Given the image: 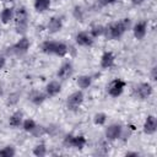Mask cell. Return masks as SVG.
<instances>
[{"label": "cell", "mask_w": 157, "mask_h": 157, "mask_svg": "<svg viewBox=\"0 0 157 157\" xmlns=\"http://www.w3.org/2000/svg\"><path fill=\"white\" fill-rule=\"evenodd\" d=\"M131 26H132L131 20L129 17H124L118 21H114L108 26H105L104 37L110 40H119L125 34L126 31L131 29Z\"/></svg>", "instance_id": "obj_1"}, {"label": "cell", "mask_w": 157, "mask_h": 157, "mask_svg": "<svg viewBox=\"0 0 157 157\" xmlns=\"http://www.w3.org/2000/svg\"><path fill=\"white\" fill-rule=\"evenodd\" d=\"M44 92L47 93L48 98L58 96L61 92V82H60V80H52V81H49L45 85V87H44Z\"/></svg>", "instance_id": "obj_16"}, {"label": "cell", "mask_w": 157, "mask_h": 157, "mask_svg": "<svg viewBox=\"0 0 157 157\" xmlns=\"http://www.w3.org/2000/svg\"><path fill=\"white\" fill-rule=\"evenodd\" d=\"M47 152H48V148H47V145L44 142H39V144L34 145V147L32 150V153L37 157H43L47 155Z\"/></svg>", "instance_id": "obj_25"}, {"label": "cell", "mask_w": 157, "mask_h": 157, "mask_svg": "<svg viewBox=\"0 0 157 157\" xmlns=\"http://www.w3.org/2000/svg\"><path fill=\"white\" fill-rule=\"evenodd\" d=\"M23 121V113L21 110H15L10 117H9V125L12 129H17L21 128Z\"/></svg>", "instance_id": "obj_19"}, {"label": "cell", "mask_w": 157, "mask_h": 157, "mask_svg": "<svg viewBox=\"0 0 157 157\" xmlns=\"http://www.w3.org/2000/svg\"><path fill=\"white\" fill-rule=\"evenodd\" d=\"M63 145L66 148H75V150H83L87 145V139L85 135H74V134H67L63 139Z\"/></svg>", "instance_id": "obj_4"}, {"label": "cell", "mask_w": 157, "mask_h": 157, "mask_svg": "<svg viewBox=\"0 0 157 157\" xmlns=\"http://www.w3.org/2000/svg\"><path fill=\"white\" fill-rule=\"evenodd\" d=\"M40 50L47 55H54L59 58H64L70 52V47L60 40H44L40 44Z\"/></svg>", "instance_id": "obj_2"}, {"label": "cell", "mask_w": 157, "mask_h": 157, "mask_svg": "<svg viewBox=\"0 0 157 157\" xmlns=\"http://www.w3.org/2000/svg\"><path fill=\"white\" fill-rule=\"evenodd\" d=\"M152 93H153V86L147 81L140 82L135 85V87L132 88V96L139 101L148 99L152 96Z\"/></svg>", "instance_id": "obj_6"}, {"label": "cell", "mask_w": 157, "mask_h": 157, "mask_svg": "<svg viewBox=\"0 0 157 157\" xmlns=\"http://www.w3.org/2000/svg\"><path fill=\"white\" fill-rule=\"evenodd\" d=\"M83 101H85V93L82 90H77V91H74L72 93H70L67 97H66V101H65V105L67 108V110L70 112H77L81 105L83 104Z\"/></svg>", "instance_id": "obj_5"}, {"label": "cell", "mask_w": 157, "mask_h": 157, "mask_svg": "<svg viewBox=\"0 0 157 157\" xmlns=\"http://www.w3.org/2000/svg\"><path fill=\"white\" fill-rule=\"evenodd\" d=\"M157 130V118L153 114H148L142 124V131L146 135H153Z\"/></svg>", "instance_id": "obj_15"}, {"label": "cell", "mask_w": 157, "mask_h": 157, "mask_svg": "<svg viewBox=\"0 0 157 157\" xmlns=\"http://www.w3.org/2000/svg\"><path fill=\"white\" fill-rule=\"evenodd\" d=\"M119 1H120V0H99L101 5H103V6L113 5V4H117V2H119Z\"/></svg>", "instance_id": "obj_28"}, {"label": "cell", "mask_w": 157, "mask_h": 157, "mask_svg": "<svg viewBox=\"0 0 157 157\" xmlns=\"http://www.w3.org/2000/svg\"><path fill=\"white\" fill-rule=\"evenodd\" d=\"M28 21H29V13L25 6H20V7L15 9L13 22H15L16 33H18L20 36H25V33L28 28Z\"/></svg>", "instance_id": "obj_3"}, {"label": "cell", "mask_w": 157, "mask_h": 157, "mask_svg": "<svg viewBox=\"0 0 157 157\" xmlns=\"http://www.w3.org/2000/svg\"><path fill=\"white\" fill-rule=\"evenodd\" d=\"M74 71H75V69H74L72 61L71 60H65L58 67V70H56V77L60 81H66V80H69L74 75Z\"/></svg>", "instance_id": "obj_10"}, {"label": "cell", "mask_w": 157, "mask_h": 157, "mask_svg": "<svg viewBox=\"0 0 157 157\" xmlns=\"http://www.w3.org/2000/svg\"><path fill=\"white\" fill-rule=\"evenodd\" d=\"M156 66H152V69H151V72H150V77H151V81H156L157 80V74H156Z\"/></svg>", "instance_id": "obj_29"}, {"label": "cell", "mask_w": 157, "mask_h": 157, "mask_svg": "<svg viewBox=\"0 0 157 157\" xmlns=\"http://www.w3.org/2000/svg\"><path fill=\"white\" fill-rule=\"evenodd\" d=\"M15 17V7L12 6H6L0 11V22L2 25H9L10 22L13 21Z\"/></svg>", "instance_id": "obj_18"}, {"label": "cell", "mask_w": 157, "mask_h": 157, "mask_svg": "<svg viewBox=\"0 0 157 157\" xmlns=\"http://www.w3.org/2000/svg\"><path fill=\"white\" fill-rule=\"evenodd\" d=\"M5 65H6V59H5V56H0V72L2 71V69L5 67Z\"/></svg>", "instance_id": "obj_30"}, {"label": "cell", "mask_w": 157, "mask_h": 157, "mask_svg": "<svg viewBox=\"0 0 157 157\" xmlns=\"http://www.w3.org/2000/svg\"><path fill=\"white\" fill-rule=\"evenodd\" d=\"M16 155V150L11 145H6L0 148V157H13Z\"/></svg>", "instance_id": "obj_26"}, {"label": "cell", "mask_w": 157, "mask_h": 157, "mask_svg": "<svg viewBox=\"0 0 157 157\" xmlns=\"http://www.w3.org/2000/svg\"><path fill=\"white\" fill-rule=\"evenodd\" d=\"M52 0H33V9L38 13H43L50 9Z\"/></svg>", "instance_id": "obj_21"}, {"label": "cell", "mask_w": 157, "mask_h": 157, "mask_svg": "<svg viewBox=\"0 0 157 157\" xmlns=\"http://www.w3.org/2000/svg\"><path fill=\"white\" fill-rule=\"evenodd\" d=\"M48 99V96L44 91H39V90H33L31 91V93L28 94V101L34 104V105H42L45 101Z\"/></svg>", "instance_id": "obj_17"}, {"label": "cell", "mask_w": 157, "mask_h": 157, "mask_svg": "<svg viewBox=\"0 0 157 157\" xmlns=\"http://www.w3.org/2000/svg\"><path fill=\"white\" fill-rule=\"evenodd\" d=\"M115 65V55L113 52L110 50H105L102 53L101 58H99V66L103 70H108L112 69Z\"/></svg>", "instance_id": "obj_13"}, {"label": "cell", "mask_w": 157, "mask_h": 157, "mask_svg": "<svg viewBox=\"0 0 157 157\" xmlns=\"http://www.w3.org/2000/svg\"><path fill=\"white\" fill-rule=\"evenodd\" d=\"M90 34L93 37V38H98V37H102L104 36V32H105V26L101 25V23H93L90 28Z\"/></svg>", "instance_id": "obj_23"}, {"label": "cell", "mask_w": 157, "mask_h": 157, "mask_svg": "<svg viewBox=\"0 0 157 157\" xmlns=\"http://www.w3.org/2000/svg\"><path fill=\"white\" fill-rule=\"evenodd\" d=\"M75 42L78 47H85V48H90L93 45L94 43V38L90 34L88 31H78L75 36Z\"/></svg>", "instance_id": "obj_12"}, {"label": "cell", "mask_w": 157, "mask_h": 157, "mask_svg": "<svg viewBox=\"0 0 157 157\" xmlns=\"http://www.w3.org/2000/svg\"><path fill=\"white\" fill-rule=\"evenodd\" d=\"M92 81H93V78H92L91 75H80V76L76 78V85H77V87H78L80 90L85 91V90H87V88L91 87Z\"/></svg>", "instance_id": "obj_20"}, {"label": "cell", "mask_w": 157, "mask_h": 157, "mask_svg": "<svg viewBox=\"0 0 157 157\" xmlns=\"http://www.w3.org/2000/svg\"><path fill=\"white\" fill-rule=\"evenodd\" d=\"M64 27V22H63V18L60 16H52L49 18V21L47 22V31L50 33V34H55V33H59Z\"/></svg>", "instance_id": "obj_14"}, {"label": "cell", "mask_w": 157, "mask_h": 157, "mask_svg": "<svg viewBox=\"0 0 157 157\" xmlns=\"http://www.w3.org/2000/svg\"><path fill=\"white\" fill-rule=\"evenodd\" d=\"M107 120H108V115H107L104 112H98V113H96V114L93 115V118H92L93 124L97 125V126H103V125H105Z\"/></svg>", "instance_id": "obj_24"}, {"label": "cell", "mask_w": 157, "mask_h": 157, "mask_svg": "<svg viewBox=\"0 0 157 157\" xmlns=\"http://www.w3.org/2000/svg\"><path fill=\"white\" fill-rule=\"evenodd\" d=\"M37 126H38V124H37L36 120L32 119V118H26V119H23L22 125H21L22 130L26 131V132H28V134H32V132L36 130Z\"/></svg>", "instance_id": "obj_22"}, {"label": "cell", "mask_w": 157, "mask_h": 157, "mask_svg": "<svg viewBox=\"0 0 157 157\" xmlns=\"http://www.w3.org/2000/svg\"><path fill=\"white\" fill-rule=\"evenodd\" d=\"M123 132H124V128H123L121 124L112 123V124H109L108 126H105L104 136H105L107 141L113 142V141L119 140V139L123 136Z\"/></svg>", "instance_id": "obj_9"}, {"label": "cell", "mask_w": 157, "mask_h": 157, "mask_svg": "<svg viewBox=\"0 0 157 157\" xmlns=\"http://www.w3.org/2000/svg\"><path fill=\"white\" fill-rule=\"evenodd\" d=\"M31 48V40L28 37L26 36H21L20 39H17V42H15L9 49V53H12L15 55H23L26 54Z\"/></svg>", "instance_id": "obj_8"}, {"label": "cell", "mask_w": 157, "mask_h": 157, "mask_svg": "<svg viewBox=\"0 0 157 157\" xmlns=\"http://www.w3.org/2000/svg\"><path fill=\"white\" fill-rule=\"evenodd\" d=\"M147 29H148V22H147V20H140V21H137L136 23H134L131 26L132 34H134V37L137 40L145 39V37L147 34Z\"/></svg>", "instance_id": "obj_11"}, {"label": "cell", "mask_w": 157, "mask_h": 157, "mask_svg": "<svg viewBox=\"0 0 157 157\" xmlns=\"http://www.w3.org/2000/svg\"><path fill=\"white\" fill-rule=\"evenodd\" d=\"M125 156H128V157H130V156H135V157H137V156H139V152H132V151H130V152H126Z\"/></svg>", "instance_id": "obj_32"}, {"label": "cell", "mask_w": 157, "mask_h": 157, "mask_svg": "<svg viewBox=\"0 0 157 157\" xmlns=\"http://www.w3.org/2000/svg\"><path fill=\"white\" fill-rule=\"evenodd\" d=\"M126 87V81L123 78H113L108 85H107V93L112 98H118L120 97Z\"/></svg>", "instance_id": "obj_7"}, {"label": "cell", "mask_w": 157, "mask_h": 157, "mask_svg": "<svg viewBox=\"0 0 157 157\" xmlns=\"http://www.w3.org/2000/svg\"><path fill=\"white\" fill-rule=\"evenodd\" d=\"M16 97H18V94H17V93H11V94L9 96V101H7V104H10V105L15 104V103L17 102V98H16Z\"/></svg>", "instance_id": "obj_27"}, {"label": "cell", "mask_w": 157, "mask_h": 157, "mask_svg": "<svg viewBox=\"0 0 157 157\" xmlns=\"http://www.w3.org/2000/svg\"><path fill=\"white\" fill-rule=\"evenodd\" d=\"M130 1H131V4L135 5V6H139V5H141V4L145 2V0H130Z\"/></svg>", "instance_id": "obj_31"}]
</instances>
